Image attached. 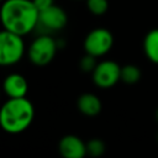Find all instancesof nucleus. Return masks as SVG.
Listing matches in <instances>:
<instances>
[{"label":"nucleus","mask_w":158,"mask_h":158,"mask_svg":"<svg viewBox=\"0 0 158 158\" xmlns=\"http://www.w3.org/2000/svg\"><path fill=\"white\" fill-rule=\"evenodd\" d=\"M0 17L4 30L25 36L37 28L40 11L32 0H4Z\"/></svg>","instance_id":"nucleus-1"},{"label":"nucleus","mask_w":158,"mask_h":158,"mask_svg":"<svg viewBox=\"0 0 158 158\" xmlns=\"http://www.w3.org/2000/svg\"><path fill=\"white\" fill-rule=\"evenodd\" d=\"M35 117L32 102L26 98L7 99L0 110V125L7 133H21L30 127Z\"/></svg>","instance_id":"nucleus-2"},{"label":"nucleus","mask_w":158,"mask_h":158,"mask_svg":"<svg viewBox=\"0 0 158 158\" xmlns=\"http://www.w3.org/2000/svg\"><path fill=\"white\" fill-rule=\"evenodd\" d=\"M25 43L22 36L2 30L0 33V64L4 67L14 65L22 59Z\"/></svg>","instance_id":"nucleus-3"},{"label":"nucleus","mask_w":158,"mask_h":158,"mask_svg":"<svg viewBox=\"0 0 158 158\" xmlns=\"http://www.w3.org/2000/svg\"><path fill=\"white\" fill-rule=\"evenodd\" d=\"M57 42L49 35L37 36L30 44L27 56L32 64L37 67H44L49 64L57 52Z\"/></svg>","instance_id":"nucleus-4"},{"label":"nucleus","mask_w":158,"mask_h":158,"mask_svg":"<svg viewBox=\"0 0 158 158\" xmlns=\"http://www.w3.org/2000/svg\"><path fill=\"white\" fill-rule=\"evenodd\" d=\"M114 46V36L107 28H94L84 40V51L96 58L105 56Z\"/></svg>","instance_id":"nucleus-5"},{"label":"nucleus","mask_w":158,"mask_h":158,"mask_svg":"<svg viewBox=\"0 0 158 158\" xmlns=\"http://www.w3.org/2000/svg\"><path fill=\"white\" fill-rule=\"evenodd\" d=\"M91 75L93 81L98 88L109 89L121 80V67L114 60H102L98 63Z\"/></svg>","instance_id":"nucleus-6"},{"label":"nucleus","mask_w":158,"mask_h":158,"mask_svg":"<svg viewBox=\"0 0 158 158\" xmlns=\"http://www.w3.org/2000/svg\"><path fill=\"white\" fill-rule=\"evenodd\" d=\"M67 22H68L67 12L57 5H52L51 7L40 12L37 27L44 30L46 32H49V31L54 32L64 28Z\"/></svg>","instance_id":"nucleus-7"},{"label":"nucleus","mask_w":158,"mask_h":158,"mask_svg":"<svg viewBox=\"0 0 158 158\" xmlns=\"http://www.w3.org/2000/svg\"><path fill=\"white\" fill-rule=\"evenodd\" d=\"M59 154L63 158H84L86 153V142L75 135H65L58 143Z\"/></svg>","instance_id":"nucleus-8"},{"label":"nucleus","mask_w":158,"mask_h":158,"mask_svg":"<svg viewBox=\"0 0 158 158\" xmlns=\"http://www.w3.org/2000/svg\"><path fill=\"white\" fill-rule=\"evenodd\" d=\"M4 91L10 99L26 98V94L28 91L27 80L19 73H11L4 80Z\"/></svg>","instance_id":"nucleus-9"},{"label":"nucleus","mask_w":158,"mask_h":158,"mask_svg":"<svg viewBox=\"0 0 158 158\" xmlns=\"http://www.w3.org/2000/svg\"><path fill=\"white\" fill-rule=\"evenodd\" d=\"M77 106L79 111L88 117H95L101 111V100L93 93H84L77 100Z\"/></svg>","instance_id":"nucleus-10"},{"label":"nucleus","mask_w":158,"mask_h":158,"mask_svg":"<svg viewBox=\"0 0 158 158\" xmlns=\"http://www.w3.org/2000/svg\"><path fill=\"white\" fill-rule=\"evenodd\" d=\"M143 52L152 63L158 64V28L148 31L144 36Z\"/></svg>","instance_id":"nucleus-11"},{"label":"nucleus","mask_w":158,"mask_h":158,"mask_svg":"<svg viewBox=\"0 0 158 158\" xmlns=\"http://www.w3.org/2000/svg\"><path fill=\"white\" fill-rule=\"evenodd\" d=\"M141 79V69L135 64H126L121 67V81L127 85H133Z\"/></svg>","instance_id":"nucleus-12"},{"label":"nucleus","mask_w":158,"mask_h":158,"mask_svg":"<svg viewBox=\"0 0 158 158\" xmlns=\"http://www.w3.org/2000/svg\"><path fill=\"white\" fill-rule=\"evenodd\" d=\"M106 146L100 138H91L86 142V153L91 158H99L105 153Z\"/></svg>","instance_id":"nucleus-13"},{"label":"nucleus","mask_w":158,"mask_h":158,"mask_svg":"<svg viewBox=\"0 0 158 158\" xmlns=\"http://www.w3.org/2000/svg\"><path fill=\"white\" fill-rule=\"evenodd\" d=\"M86 7L93 15L101 16L109 10V0H86Z\"/></svg>","instance_id":"nucleus-14"},{"label":"nucleus","mask_w":158,"mask_h":158,"mask_svg":"<svg viewBox=\"0 0 158 158\" xmlns=\"http://www.w3.org/2000/svg\"><path fill=\"white\" fill-rule=\"evenodd\" d=\"M96 65H98V63H96V57H94V56H91V54H88V53H85V56L81 57V59H80V62H79L80 69H81L83 72H85V73H89V72L93 73L94 69L96 68Z\"/></svg>","instance_id":"nucleus-15"},{"label":"nucleus","mask_w":158,"mask_h":158,"mask_svg":"<svg viewBox=\"0 0 158 158\" xmlns=\"http://www.w3.org/2000/svg\"><path fill=\"white\" fill-rule=\"evenodd\" d=\"M35 6L37 7V10L41 12L48 7H51L52 5H54V0H32Z\"/></svg>","instance_id":"nucleus-16"},{"label":"nucleus","mask_w":158,"mask_h":158,"mask_svg":"<svg viewBox=\"0 0 158 158\" xmlns=\"http://www.w3.org/2000/svg\"><path fill=\"white\" fill-rule=\"evenodd\" d=\"M156 118H157V121H158V107H157V110H156Z\"/></svg>","instance_id":"nucleus-17"},{"label":"nucleus","mask_w":158,"mask_h":158,"mask_svg":"<svg viewBox=\"0 0 158 158\" xmlns=\"http://www.w3.org/2000/svg\"><path fill=\"white\" fill-rule=\"evenodd\" d=\"M157 139H158V136H157Z\"/></svg>","instance_id":"nucleus-18"},{"label":"nucleus","mask_w":158,"mask_h":158,"mask_svg":"<svg viewBox=\"0 0 158 158\" xmlns=\"http://www.w3.org/2000/svg\"><path fill=\"white\" fill-rule=\"evenodd\" d=\"M2 1H4V0H2Z\"/></svg>","instance_id":"nucleus-19"}]
</instances>
